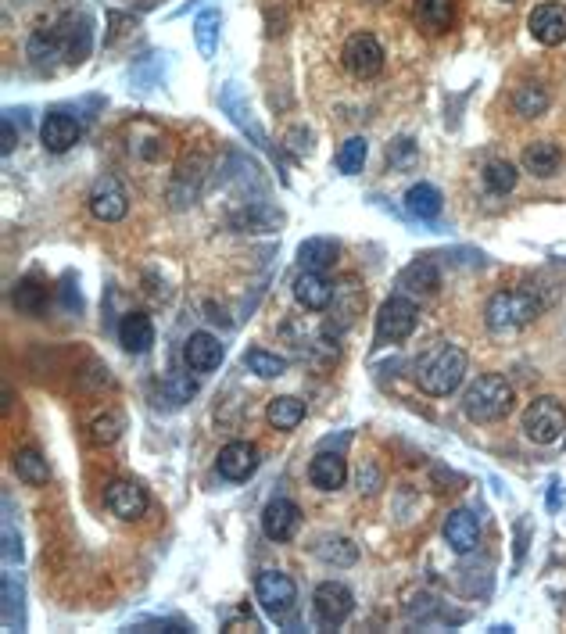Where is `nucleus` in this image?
<instances>
[{"instance_id": "36", "label": "nucleus", "mask_w": 566, "mask_h": 634, "mask_svg": "<svg viewBox=\"0 0 566 634\" xmlns=\"http://www.w3.org/2000/svg\"><path fill=\"white\" fill-rule=\"evenodd\" d=\"M43 298H47V291H43L36 280H22L15 287V305L22 312H29V316H36V312H43Z\"/></svg>"}, {"instance_id": "19", "label": "nucleus", "mask_w": 566, "mask_h": 634, "mask_svg": "<svg viewBox=\"0 0 566 634\" xmlns=\"http://www.w3.org/2000/svg\"><path fill=\"white\" fill-rule=\"evenodd\" d=\"M119 344L129 355L151 352V344H155V326H151V319L140 316V312H129L119 323Z\"/></svg>"}, {"instance_id": "28", "label": "nucleus", "mask_w": 566, "mask_h": 634, "mask_svg": "<svg viewBox=\"0 0 566 634\" xmlns=\"http://www.w3.org/2000/svg\"><path fill=\"white\" fill-rule=\"evenodd\" d=\"M219 11L215 8H205L198 15V22H194V40H198V51L201 58H212L215 51H219Z\"/></svg>"}, {"instance_id": "4", "label": "nucleus", "mask_w": 566, "mask_h": 634, "mask_svg": "<svg viewBox=\"0 0 566 634\" xmlns=\"http://www.w3.org/2000/svg\"><path fill=\"white\" fill-rule=\"evenodd\" d=\"M541 305L531 291H498L495 298L488 301V309H484V319H488V330L498 337L516 334V330H524L538 319Z\"/></svg>"}, {"instance_id": "9", "label": "nucleus", "mask_w": 566, "mask_h": 634, "mask_svg": "<svg viewBox=\"0 0 566 634\" xmlns=\"http://www.w3.org/2000/svg\"><path fill=\"white\" fill-rule=\"evenodd\" d=\"M255 595L258 602H262V609L276 620L287 617L294 609V602H298V588H294L291 577L280 574V570H262L255 581Z\"/></svg>"}, {"instance_id": "5", "label": "nucleus", "mask_w": 566, "mask_h": 634, "mask_svg": "<svg viewBox=\"0 0 566 634\" xmlns=\"http://www.w3.org/2000/svg\"><path fill=\"white\" fill-rule=\"evenodd\" d=\"M566 430V412L556 398H534L524 412V434L531 437L534 445H556Z\"/></svg>"}, {"instance_id": "15", "label": "nucleus", "mask_w": 566, "mask_h": 634, "mask_svg": "<svg viewBox=\"0 0 566 634\" xmlns=\"http://www.w3.org/2000/svg\"><path fill=\"white\" fill-rule=\"evenodd\" d=\"M294 298H298L301 309L323 312L326 305L334 301V283L326 280L323 273H316V269H301V273L294 276Z\"/></svg>"}, {"instance_id": "22", "label": "nucleus", "mask_w": 566, "mask_h": 634, "mask_svg": "<svg viewBox=\"0 0 566 634\" xmlns=\"http://www.w3.org/2000/svg\"><path fill=\"white\" fill-rule=\"evenodd\" d=\"M337 255H341V248H337V240H330V237H312V240H305V244L298 248L301 269H316V273L334 269Z\"/></svg>"}, {"instance_id": "14", "label": "nucleus", "mask_w": 566, "mask_h": 634, "mask_svg": "<svg viewBox=\"0 0 566 634\" xmlns=\"http://www.w3.org/2000/svg\"><path fill=\"white\" fill-rule=\"evenodd\" d=\"M445 541H448V549L459 552V556L477 549V545H481V523H477V516H473L470 509H452V513L445 516Z\"/></svg>"}, {"instance_id": "33", "label": "nucleus", "mask_w": 566, "mask_h": 634, "mask_svg": "<svg viewBox=\"0 0 566 634\" xmlns=\"http://www.w3.org/2000/svg\"><path fill=\"white\" fill-rule=\"evenodd\" d=\"M366 155H369V144L362 137L344 140V147L337 151V169H341L344 176H355V172H362V165H366Z\"/></svg>"}, {"instance_id": "17", "label": "nucleus", "mask_w": 566, "mask_h": 634, "mask_svg": "<svg viewBox=\"0 0 566 634\" xmlns=\"http://www.w3.org/2000/svg\"><path fill=\"white\" fill-rule=\"evenodd\" d=\"M40 140L51 155H65V151H72L79 140V122L65 112H51L40 126Z\"/></svg>"}, {"instance_id": "11", "label": "nucleus", "mask_w": 566, "mask_h": 634, "mask_svg": "<svg viewBox=\"0 0 566 634\" xmlns=\"http://www.w3.org/2000/svg\"><path fill=\"white\" fill-rule=\"evenodd\" d=\"M104 506L112 509L119 520H140L147 513V491L137 480H112L104 491Z\"/></svg>"}, {"instance_id": "26", "label": "nucleus", "mask_w": 566, "mask_h": 634, "mask_svg": "<svg viewBox=\"0 0 566 634\" xmlns=\"http://www.w3.org/2000/svg\"><path fill=\"white\" fill-rule=\"evenodd\" d=\"M402 291H412V294H434L438 291V283H441V276H438V269H434V262L430 258H420V262H412L409 269L402 273Z\"/></svg>"}, {"instance_id": "1", "label": "nucleus", "mask_w": 566, "mask_h": 634, "mask_svg": "<svg viewBox=\"0 0 566 634\" xmlns=\"http://www.w3.org/2000/svg\"><path fill=\"white\" fill-rule=\"evenodd\" d=\"M90 51V18L86 15H65L58 29H36L29 40V54L36 65H43V58H65V61H83Z\"/></svg>"}, {"instance_id": "37", "label": "nucleus", "mask_w": 566, "mask_h": 634, "mask_svg": "<svg viewBox=\"0 0 566 634\" xmlns=\"http://www.w3.org/2000/svg\"><path fill=\"white\" fill-rule=\"evenodd\" d=\"M549 509H559V480H552V491H549Z\"/></svg>"}, {"instance_id": "2", "label": "nucleus", "mask_w": 566, "mask_h": 634, "mask_svg": "<svg viewBox=\"0 0 566 634\" xmlns=\"http://www.w3.org/2000/svg\"><path fill=\"white\" fill-rule=\"evenodd\" d=\"M513 402V384L506 377H498V373H484V377H477L466 387L463 412L473 423H498L513 412Z\"/></svg>"}, {"instance_id": "31", "label": "nucleus", "mask_w": 566, "mask_h": 634, "mask_svg": "<svg viewBox=\"0 0 566 634\" xmlns=\"http://www.w3.org/2000/svg\"><path fill=\"white\" fill-rule=\"evenodd\" d=\"M513 108H516V115H524V119H538V115L549 108V94H545L541 86L527 83V86H520V90H516Z\"/></svg>"}, {"instance_id": "29", "label": "nucleus", "mask_w": 566, "mask_h": 634, "mask_svg": "<svg viewBox=\"0 0 566 634\" xmlns=\"http://www.w3.org/2000/svg\"><path fill=\"white\" fill-rule=\"evenodd\" d=\"M15 473H18V480H26V484H33V488L47 484V477H51L47 459H43L36 448H22V452L15 455Z\"/></svg>"}, {"instance_id": "13", "label": "nucleus", "mask_w": 566, "mask_h": 634, "mask_svg": "<svg viewBox=\"0 0 566 634\" xmlns=\"http://www.w3.org/2000/svg\"><path fill=\"white\" fill-rule=\"evenodd\" d=\"M527 29L545 47H559L566 40V8L563 4H538L527 18Z\"/></svg>"}, {"instance_id": "32", "label": "nucleus", "mask_w": 566, "mask_h": 634, "mask_svg": "<svg viewBox=\"0 0 566 634\" xmlns=\"http://www.w3.org/2000/svg\"><path fill=\"white\" fill-rule=\"evenodd\" d=\"M244 366H248L255 377L273 380V377H283L287 359H280V355H273V352H262V348H251V352L244 355Z\"/></svg>"}, {"instance_id": "12", "label": "nucleus", "mask_w": 566, "mask_h": 634, "mask_svg": "<svg viewBox=\"0 0 566 634\" xmlns=\"http://www.w3.org/2000/svg\"><path fill=\"white\" fill-rule=\"evenodd\" d=\"M301 527V509L294 506L291 498H273L266 509H262V531L269 541H291Z\"/></svg>"}, {"instance_id": "38", "label": "nucleus", "mask_w": 566, "mask_h": 634, "mask_svg": "<svg viewBox=\"0 0 566 634\" xmlns=\"http://www.w3.org/2000/svg\"><path fill=\"white\" fill-rule=\"evenodd\" d=\"M373 4H384V0H373Z\"/></svg>"}, {"instance_id": "24", "label": "nucleus", "mask_w": 566, "mask_h": 634, "mask_svg": "<svg viewBox=\"0 0 566 634\" xmlns=\"http://www.w3.org/2000/svg\"><path fill=\"white\" fill-rule=\"evenodd\" d=\"M559 165H563V155H559V147L549 144V140H538V144H531L524 151V169L534 172V176H541V180L556 176Z\"/></svg>"}, {"instance_id": "16", "label": "nucleus", "mask_w": 566, "mask_h": 634, "mask_svg": "<svg viewBox=\"0 0 566 634\" xmlns=\"http://www.w3.org/2000/svg\"><path fill=\"white\" fill-rule=\"evenodd\" d=\"M258 448L251 445V441H230V445L219 452V473H223L226 480H233V484H241V480H248L251 473L258 470Z\"/></svg>"}, {"instance_id": "6", "label": "nucleus", "mask_w": 566, "mask_h": 634, "mask_svg": "<svg viewBox=\"0 0 566 634\" xmlns=\"http://www.w3.org/2000/svg\"><path fill=\"white\" fill-rule=\"evenodd\" d=\"M416 323H420V309H416L409 298H402V294H398V298H387L377 316V341L380 344L405 341V337H412Z\"/></svg>"}, {"instance_id": "23", "label": "nucleus", "mask_w": 566, "mask_h": 634, "mask_svg": "<svg viewBox=\"0 0 566 634\" xmlns=\"http://www.w3.org/2000/svg\"><path fill=\"white\" fill-rule=\"evenodd\" d=\"M405 208H409V215H416L420 223H434L441 215V190L430 187V183H416V187H409V194H405Z\"/></svg>"}, {"instance_id": "21", "label": "nucleus", "mask_w": 566, "mask_h": 634, "mask_svg": "<svg viewBox=\"0 0 566 634\" xmlns=\"http://www.w3.org/2000/svg\"><path fill=\"white\" fill-rule=\"evenodd\" d=\"M344 477H348V466H344V459L337 452H319L316 459H312V466H309L312 488L337 491L344 484Z\"/></svg>"}, {"instance_id": "8", "label": "nucleus", "mask_w": 566, "mask_h": 634, "mask_svg": "<svg viewBox=\"0 0 566 634\" xmlns=\"http://www.w3.org/2000/svg\"><path fill=\"white\" fill-rule=\"evenodd\" d=\"M341 61L355 79H373L384 69V47H380V40L373 33H355L344 43Z\"/></svg>"}, {"instance_id": "30", "label": "nucleus", "mask_w": 566, "mask_h": 634, "mask_svg": "<svg viewBox=\"0 0 566 634\" xmlns=\"http://www.w3.org/2000/svg\"><path fill=\"white\" fill-rule=\"evenodd\" d=\"M316 556L330 566H352L359 559V545L352 538H326L316 549Z\"/></svg>"}, {"instance_id": "27", "label": "nucleus", "mask_w": 566, "mask_h": 634, "mask_svg": "<svg viewBox=\"0 0 566 634\" xmlns=\"http://www.w3.org/2000/svg\"><path fill=\"white\" fill-rule=\"evenodd\" d=\"M266 416L276 430H294L301 420H305V402H301V398H291V395L273 398L269 409H266Z\"/></svg>"}, {"instance_id": "18", "label": "nucleus", "mask_w": 566, "mask_h": 634, "mask_svg": "<svg viewBox=\"0 0 566 634\" xmlns=\"http://www.w3.org/2000/svg\"><path fill=\"white\" fill-rule=\"evenodd\" d=\"M183 359H187V366L194 373H212L223 362V344L212 334H190L187 348H183Z\"/></svg>"}, {"instance_id": "25", "label": "nucleus", "mask_w": 566, "mask_h": 634, "mask_svg": "<svg viewBox=\"0 0 566 634\" xmlns=\"http://www.w3.org/2000/svg\"><path fill=\"white\" fill-rule=\"evenodd\" d=\"M416 26L427 29V33H445L452 26V0H416L412 8Z\"/></svg>"}, {"instance_id": "7", "label": "nucleus", "mask_w": 566, "mask_h": 634, "mask_svg": "<svg viewBox=\"0 0 566 634\" xmlns=\"http://www.w3.org/2000/svg\"><path fill=\"white\" fill-rule=\"evenodd\" d=\"M352 609H355V599H352V592H348V584H341V581H323L316 588V595H312L316 624L330 627V631L352 617Z\"/></svg>"}, {"instance_id": "20", "label": "nucleus", "mask_w": 566, "mask_h": 634, "mask_svg": "<svg viewBox=\"0 0 566 634\" xmlns=\"http://www.w3.org/2000/svg\"><path fill=\"white\" fill-rule=\"evenodd\" d=\"M362 287L355 276H348V280H341L334 287V323L337 330H348V326L355 323V316L362 312Z\"/></svg>"}, {"instance_id": "34", "label": "nucleus", "mask_w": 566, "mask_h": 634, "mask_svg": "<svg viewBox=\"0 0 566 634\" xmlns=\"http://www.w3.org/2000/svg\"><path fill=\"white\" fill-rule=\"evenodd\" d=\"M484 187H488L491 194H509V190L516 187V165L488 162V169H484Z\"/></svg>"}, {"instance_id": "3", "label": "nucleus", "mask_w": 566, "mask_h": 634, "mask_svg": "<svg viewBox=\"0 0 566 634\" xmlns=\"http://www.w3.org/2000/svg\"><path fill=\"white\" fill-rule=\"evenodd\" d=\"M466 366H470V359H466L463 348L441 344L438 352L427 355V359L420 362V369H416V384H420L423 395L445 398L466 380Z\"/></svg>"}, {"instance_id": "35", "label": "nucleus", "mask_w": 566, "mask_h": 634, "mask_svg": "<svg viewBox=\"0 0 566 634\" xmlns=\"http://www.w3.org/2000/svg\"><path fill=\"white\" fill-rule=\"evenodd\" d=\"M122 430H126V416L122 412H104L101 420H94V427H90V441L94 445H112Z\"/></svg>"}, {"instance_id": "10", "label": "nucleus", "mask_w": 566, "mask_h": 634, "mask_svg": "<svg viewBox=\"0 0 566 634\" xmlns=\"http://www.w3.org/2000/svg\"><path fill=\"white\" fill-rule=\"evenodd\" d=\"M126 208H129L126 187H122L115 176H101V180L94 183V190H90V212H94V219H101V223H119L122 215H126Z\"/></svg>"}]
</instances>
